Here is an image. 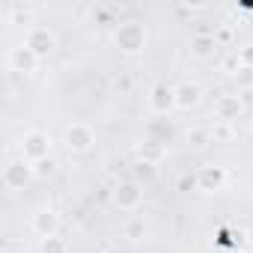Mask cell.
<instances>
[{
  "instance_id": "cell-13",
  "label": "cell",
  "mask_w": 253,
  "mask_h": 253,
  "mask_svg": "<svg viewBox=\"0 0 253 253\" xmlns=\"http://www.w3.org/2000/svg\"><path fill=\"white\" fill-rule=\"evenodd\" d=\"M167 158V143H161V140H152V137H146L140 146H137V161H146V164H161Z\"/></svg>"
},
{
  "instance_id": "cell-26",
  "label": "cell",
  "mask_w": 253,
  "mask_h": 253,
  "mask_svg": "<svg viewBox=\"0 0 253 253\" xmlns=\"http://www.w3.org/2000/svg\"><path fill=\"white\" fill-rule=\"evenodd\" d=\"M116 86H122V89H128V86H131V78H128V75H125L122 81H116Z\"/></svg>"
},
{
  "instance_id": "cell-5",
  "label": "cell",
  "mask_w": 253,
  "mask_h": 253,
  "mask_svg": "<svg viewBox=\"0 0 253 253\" xmlns=\"http://www.w3.org/2000/svg\"><path fill=\"white\" fill-rule=\"evenodd\" d=\"M33 179H36V176H33V164H30V161H24V158L6 161V167H3V185H6L9 191H24Z\"/></svg>"
},
{
  "instance_id": "cell-21",
  "label": "cell",
  "mask_w": 253,
  "mask_h": 253,
  "mask_svg": "<svg viewBox=\"0 0 253 253\" xmlns=\"http://www.w3.org/2000/svg\"><path fill=\"white\" fill-rule=\"evenodd\" d=\"M209 137H211L214 143L229 140V137H232V125H229V122H217V128H211V131H209Z\"/></svg>"
},
{
  "instance_id": "cell-1",
  "label": "cell",
  "mask_w": 253,
  "mask_h": 253,
  "mask_svg": "<svg viewBox=\"0 0 253 253\" xmlns=\"http://www.w3.org/2000/svg\"><path fill=\"white\" fill-rule=\"evenodd\" d=\"M113 45L122 54H140L146 48V27L140 21H122V24H116Z\"/></svg>"
},
{
  "instance_id": "cell-24",
  "label": "cell",
  "mask_w": 253,
  "mask_h": 253,
  "mask_svg": "<svg viewBox=\"0 0 253 253\" xmlns=\"http://www.w3.org/2000/svg\"><path fill=\"white\" fill-rule=\"evenodd\" d=\"M238 57H241V66L253 69V45H244V48H238Z\"/></svg>"
},
{
  "instance_id": "cell-18",
  "label": "cell",
  "mask_w": 253,
  "mask_h": 253,
  "mask_svg": "<svg viewBox=\"0 0 253 253\" xmlns=\"http://www.w3.org/2000/svg\"><path fill=\"white\" fill-rule=\"evenodd\" d=\"M241 69H244V66H241V57H238V51H229V54L220 60V72H223V75H229V78H235Z\"/></svg>"
},
{
  "instance_id": "cell-17",
  "label": "cell",
  "mask_w": 253,
  "mask_h": 253,
  "mask_svg": "<svg viewBox=\"0 0 253 253\" xmlns=\"http://www.w3.org/2000/svg\"><path fill=\"white\" fill-rule=\"evenodd\" d=\"M39 253H69V244H66V238L51 235V238H42L39 241Z\"/></svg>"
},
{
  "instance_id": "cell-12",
  "label": "cell",
  "mask_w": 253,
  "mask_h": 253,
  "mask_svg": "<svg viewBox=\"0 0 253 253\" xmlns=\"http://www.w3.org/2000/svg\"><path fill=\"white\" fill-rule=\"evenodd\" d=\"M200 101H203V86H200V84L185 81V84L176 86V107H179V110H194Z\"/></svg>"
},
{
  "instance_id": "cell-19",
  "label": "cell",
  "mask_w": 253,
  "mask_h": 253,
  "mask_svg": "<svg viewBox=\"0 0 253 253\" xmlns=\"http://www.w3.org/2000/svg\"><path fill=\"white\" fill-rule=\"evenodd\" d=\"M131 173H134L131 179H134V182L140 185V182H152L158 170H155V164H146V161H137V164L131 167Z\"/></svg>"
},
{
  "instance_id": "cell-8",
  "label": "cell",
  "mask_w": 253,
  "mask_h": 253,
  "mask_svg": "<svg viewBox=\"0 0 253 253\" xmlns=\"http://www.w3.org/2000/svg\"><path fill=\"white\" fill-rule=\"evenodd\" d=\"M194 185H197V191H203V194H214V191H220V188L226 185V170H223V167H214V164H206V167L197 170Z\"/></svg>"
},
{
  "instance_id": "cell-9",
  "label": "cell",
  "mask_w": 253,
  "mask_h": 253,
  "mask_svg": "<svg viewBox=\"0 0 253 253\" xmlns=\"http://www.w3.org/2000/svg\"><path fill=\"white\" fill-rule=\"evenodd\" d=\"M244 113V98L238 95V92H223L217 101H214V116H217V122H235L238 116Z\"/></svg>"
},
{
  "instance_id": "cell-11",
  "label": "cell",
  "mask_w": 253,
  "mask_h": 253,
  "mask_svg": "<svg viewBox=\"0 0 253 253\" xmlns=\"http://www.w3.org/2000/svg\"><path fill=\"white\" fill-rule=\"evenodd\" d=\"M36 66H39V57H36L27 45H18V48L9 51V69H12V72L30 75V72H36Z\"/></svg>"
},
{
  "instance_id": "cell-2",
  "label": "cell",
  "mask_w": 253,
  "mask_h": 253,
  "mask_svg": "<svg viewBox=\"0 0 253 253\" xmlns=\"http://www.w3.org/2000/svg\"><path fill=\"white\" fill-rule=\"evenodd\" d=\"M110 203L119 211H137L143 203V185H137L134 179H119L110 191Z\"/></svg>"
},
{
  "instance_id": "cell-7",
  "label": "cell",
  "mask_w": 253,
  "mask_h": 253,
  "mask_svg": "<svg viewBox=\"0 0 253 253\" xmlns=\"http://www.w3.org/2000/svg\"><path fill=\"white\" fill-rule=\"evenodd\" d=\"M149 107H152L158 116H167V113L176 107V86L167 84V81H155L152 89H149Z\"/></svg>"
},
{
  "instance_id": "cell-14",
  "label": "cell",
  "mask_w": 253,
  "mask_h": 253,
  "mask_svg": "<svg viewBox=\"0 0 253 253\" xmlns=\"http://www.w3.org/2000/svg\"><path fill=\"white\" fill-rule=\"evenodd\" d=\"M217 48H220V42H217V36H214V33H206V30H200V33L191 39V54H194V57H200V60L211 57Z\"/></svg>"
},
{
  "instance_id": "cell-27",
  "label": "cell",
  "mask_w": 253,
  "mask_h": 253,
  "mask_svg": "<svg viewBox=\"0 0 253 253\" xmlns=\"http://www.w3.org/2000/svg\"><path fill=\"white\" fill-rule=\"evenodd\" d=\"M244 241H247V244H250V247H253V226H250V229H247V232H244Z\"/></svg>"
},
{
  "instance_id": "cell-10",
  "label": "cell",
  "mask_w": 253,
  "mask_h": 253,
  "mask_svg": "<svg viewBox=\"0 0 253 253\" xmlns=\"http://www.w3.org/2000/svg\"><path fill=\"white\" fill-rule=\"evenodd\" d=\"M33 232H36V238L42 241V238H51V235H60V214L54 211V209H39L36 214H33Z\"/></svg>"
},
{
  "instance_id": "cell-16",
  "label": "cell",
  "mask_w": 253,
  "mask_h": 253,
  "mask_svg": "<svg viewBox=\"0 0 253 253\" xmlns=\"http://www.w3.org/2000/svg\"><path fill=\"white\" fill-rule=\"evenodd\" d=\"M170 134H173L170 122H161V119L149 122V128H146V137H152V140H161V143H170Z\"/></svg>"
},
{
  "instance_id": "cell-25",
  "label": "cell",
  "mask_w": 253,
  "mask_h": 253,
  "mask_svg": "<svg viewBox=\"0 0 253 253\" xmlns=\"http://www.w3.org/2000/svg\"><path fill=\"white\" fill-rule=\"evenodd\" d=\"M188 140H191L194 146H206V140H209V134H206V131H191V134H188Z\"/></svg>"
},
{
  "instance_id": "cell-6",
  "label": "cell",
  "mask_w": 253,
  "mask_h": 253,
  "mask_svg": "<svg viewBox=\"0 0 253 253\" xmlns=\"http://www.w3.org/2000/svg\"><path fill=\"white\" fill-rule=\"evenodd\" d=\"M24 45L42 60V57H51L57 51V33L48 30V27H30L27 36H24Z\"/></svg>"
},
{
  "instance_id": "cell-4",
  "label": "cell",
  "mask_w": 253,
  "mask_h": 253,
  "mask_svg": "<svg viewBox=\"0 0 253 253\" xmlns=\"http://www.w3.org/2000/svg\"><path fill=\"white\" fill-rule=\"evenodd\" d=\"M63 143H66L69 152L84 155V152H89L95 146V131L89 128L86 122H72L69 128H66V134H63Z\"/></svg>"
},
{
  "instance_id": "cell-20",
  "label": "cell",
  "mask_w": 253,
  "mask_h": 253,
  "mask_svg": "<svg viewBox=\"0 0 253 253\" xmlns=\"http://www.w3.org/2000/svg\"><path fill=\"white\" fill-rule=\"evenodd\" d=\"M54 173H57V161L54 158H42V161L33 164V176L36 179H51Z\"/></svg>"
},
{
  "instance_id": "cell-22",
  "label": "cell",
  "mask_w": 253,
  "mask_h": 253,
  "mask_svg": "<svg viewBox=\"0 0 253 253\" xmlns=\"http://www.w3.org/2000/svg\"><path fill=\"white\" fill-rule=\"evenodd\" d=\"M113 12H116L113 6H98V3H95V6L89 9V15H92V18H95L98 24H110V18H113Z\"/></svg>"
},
{
  "instance_id": "cell-23",
  "label": "cell",
  "mask_w": 253,
  "mask_h": 253,
  "mask_svg": "<svg viewBox=\"0 0 253 253\" xmlns=\"http://www.w3.org/2000/svg\"><path fill=\"white\" fill-rule=\"evenodd\" d=\"M235 81H238V86H241V89H253V69H247V66H244V69L235 75Z\"/></svg>"
},
{
  "instance_id": "cell-3",
  "label": "cell",
  "mask_w": 253,
  "mask_h": 253,
  "mask_svg": "<svg viewBox=\"0 0 253 253\" xmlns=\"http://www.w3.org/2000/svg\"><path fill=\"white\" fill-rule=\"evenodd\" d=\"M21 158L36 164L42 158H51V134L42 131V128H33L21 137Z\"/></svg>"
},
{
  "instance_id": "cell-15",
  "label": "cell",
  "mask_w": 253,
  "mask_h": 253,
  "mask_svg": "<svg viewBox=\"0 0 253 253\" xmlns=\"http://www.w3.org/2000/svg\"><path fill=\"white\" fill-rule=\"evenodd\" d=\"M146 232H149V223L143 220V217H131L128 223H125V229H122V235L128 238L131 244H137V241H143L146 238Z\"/></svg>"
}]
</instances>
